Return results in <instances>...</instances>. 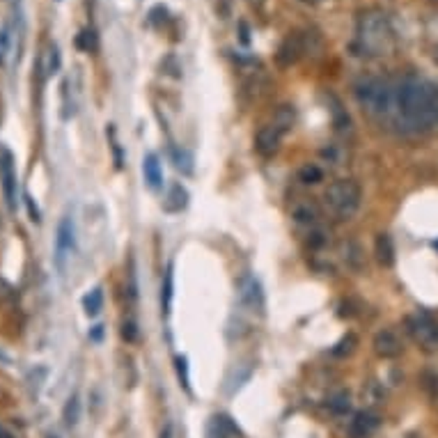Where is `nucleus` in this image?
Masks as SVG:
<instances>
[{
  "label": "nucleus",
  "instance_id": "3",
  "mask_svg": "<svg viewBox=\"0 0 438 438\" xmlns=\"http://www.w3.org/2000/svg\"><path fill=\"white\" fill-rule=\"evenodd\" d=\"M354 94L363 113L374 120L397 117V88L378 76H365L354 85Z\"/></svg>",
  "mask_w": 438,
  "mask_h": 438
},
{
  "label": "nucleus",
  "instance_id": "26",
  "mask_svg": "<svg viewBox=\"0 0 438 438\" xmlns=\"http://www.w3.org/2000/svg\"><path fill=\"white\" fill-rule=\"evenodd\" d=\"M76 47L85 51V53H92V51H96V47H99V39H96V32L92 28H85L78 32L76 37Z\"/></svg>",
  "mask_w": 438,
  "mask_h": 438
},
{
  "label": "nucleus",
  "instance_id": "22",
  "mask_svg": "<svg viewBox=\"0 0 438 438\" xmlns=\"http://www.w3.org/2000/svg\"><path fill=\"white\" fill-rule=\"evenodd\" d=\"M322 179H324V170L315 166V163H308V166H303L298 170V181H303V184H308V186H315Z\"/></svg>",
  "mask_w": 438,
  "mask_h": 438
},
{
  "label": "nucleus",
  "instance_id": "11",
  "mask_svg": "<svg viewBox=\"0 0 438 438\" xmlns=\"http://www.w3.org/2000/svg\"><path fill=\"white\" fill-rule=\"evenodd\" d=\"M0 179H3V191H5V200H8L10 211L16 209V170H14V161H12V154L5 152L3 159H0Z\"/></svg>",
  "mask_w": 438,
  "mask_h": 438
},
{
  "label": "nucleus",
  "instance_id": "38",
  "mask_svg": "<svg viewBox=\"0 0 438 438\" xmlns=\"http://www.w3.org/2000/svg\"><path fill=\"white\" fill-rule=\"evenodd\" d=\"M300 3H308V5H317V3H322V0H300Z\"/></svg>",
  "mask_w": 438,
  "mask_h": 438
},
{
  "label": "nucleus",
  "instance_id": "7",
  "mask_svg": "<svg viewBox=\"0 0 438 438\" xmlns=\"http://www.w3.org/2000/svg\"><path fill=\"white\" fill-rule=\"evenodd\" d=\"M310 37H312V32H298V30L289 32V35L280 42L278 53H276V60L280 67H292V64H296L300 57L308 53Z\"/></svg>",
  "mask_w": 438,
  "mask_h": 438
},
{
  "label": "nucleus",
  "instance_id": "34",
  "mask_svg": "<svg viewBox=\"0 0 438 438\" xmlns=\"http://www.w3.org/2000/svg\"><path fill=\"white\" fill-rule=\"evenodd\" d=\"M0 438H16L14 434H12V431L10 429H5L3 427V424H0Z\"/></svg>",
  "mask_w": 438,
  "mask_h": 438
},
{
  "label": "nucleus",
  "instance_id": "5",
  "mask_svg": "<svg viewBox=\"0 0 438 438\" xmlns=\"http://www.w3.org/2000/svg\"><path fill=\"white\" fill-rule=\"evenodd\" d=\"M407 333L413 342L427 354L438 351V322L429 312L417 310L407 317Z\"/></svg>",
  "mask_w": 438,
  "mask_h": 438
},
{
  "label": "nucleus",
  "instance_id": "6",
  "mask_svg": "<svg viewBox=\"0 0 438 438\" xmlns=\"http://www.w3.org/2000/svg\"><path fill=\"white\" fill-rule=\"evenodd\" d=\"M76 250V227L71 216H62V220L57 223L55 232V250H53V264L60 276H64L71 255Z\"/></svg>",
  "mask_w": 438,
  "mask_h": 438
},
{
  "label": "nucleus",
  "instance_id": "19",
  "mask_svg": "<svg viewBox=\"0 0 438 438\" xmlns=\"http://www.w3.org/2000/svg\"><path fill=\"white\" fill-rule=\"evenodd\" d=\"M83 308H85V315H88V317L99 315L101 308H103V289H101V287H94L90 294H85Z\"/></svg>",
  "mask_w": 438,
  "mask_h": 438
},
{
  "label": "nucleus",
  "instance_id": "10",
  "mask_svg": "<svg viewBox=\"0 0 438 438\" xmlns=\"http://www.w3.org/2000/svg\"><path fill=\"white\" fill-rule=\"evenodd\" d=\"M289 211L296 223L308 225V227H315L319 223V218H322V209H319V205L312 198H296L292 202Z\"/></svg>",
  "mask_w": 438,
  "mask_h": 438
},
{
  "label": "nucleus",
  "instance_id": "41",
  "mask_svg": "<svg viewBox=\"0 0 438 438\" xmlns=\"http://www.w3.org/2000/svg\"><path fill=\"white\" fill-rule=\"evenodd\" d=\"M51 438H55V436H51Z\"/></svg>",
  "mask_w": 438,
  "mask_h": 438
},
{
  "label": "nucleus",
  "instance_id": "39",
  "mask_svg": "<svg viewBox=\"0 0 438 438\" xmlns=\"http://www.w3.org/2000/svg\"><path fill=\"white\" fill-rule=\"evenodd\" d=\"M434 62H436V64H438V47H436V49H434Z\"/></svg>",
  "mask_w": 438,
  "mask_h": 438
},
{
  "label": "nucleus",
  "instance_id": "30",
  "mask_svg": "<svg viewBox=\"0 0 438 438\" xmlns=\"http://www.w3.org/2000/svg\"><path fill=\"white\" fill-rule=\"evenodd\" d=\"M166 18H168V10L163 8V5H156V8H152V12H149V23L152 25H161Z\"/></svg>",
  "mask_w": 438,
  "mask_h": 438
},
{
  "label": "nucleus",
  "instance_id": "35",
  "mask_svg": "<svg viewBox=\"0 0 438 438\" xmlns=\"http://www.w3.org/2000/svg\"><path fill=\"white\" fill-rule=\"evenodd\" d=\"M241 42L248 44V28H246V23H241Z\"/></svg>",
  "mask_w": 438,
  "mask_h": 438
},
{
  "label": "nucleus",
  "instance_id": "17",
  "mask_svg": "<svg viewBox=\"0 0 438 438\" xmlns=\"http://www.w3.org/2000/svg\"><path fill=\"white\" fill-rule=\"evenodd\" d=\"M294 122H296V110H294V106H289V103H283V106H278V110L273 113V120H271V127L280 131V133H287Z\"/></svg>",
  "mask_w": 438,
  "mask_h": 438
},
{
  "label": "nucleus",
  "instance_id": "24",
  "mask_svg": "<svg viewBox=\"0 0 438 438\" xmlns=\"http://www.w3.org/2000/svg\"><path fill=\"white\" fill-rule=\"evenodd\" d=\"M328 409H331V413L344 415L346 411L351 409V397H349V392H346V390L335 392V395H333L331 400H328Z\"/></svg>",
  "mask_w": 438,
  "mask_h": 438
},
{
  "label": "nucleus",
  "instance_id": "29",
  "mask_svg": "<svg viewBox=\"0 0 438 438\" xmlns=\"http://www.w3.org/2000/svg\"><path fill=\"white\" fill-rule=\"evenodd\" d=\"M214 12L220 18H230L232 14V0H214Z\"/></svg>",
  "mask_w": 438,
  "mask_h": 438
},
{
  "label": "nucleus",
  "instance_id": "27",
  "mask_svg": "<svg viewBox=\"0 0 438 438\" xmlns=\"http://www.w3.org/2000/svg\"><path fill=\"white\" fill-rule=\"evenodd\" d=\"M175 168L181 170L184 175H188L193 170V156L188 152H184V149H181V152L177 149V152H175Z\"/></svg>",
  "mask_w": 438,
  "mask_h": 438
},
{
  "label": "nucleus",
  "instance_id": "16",
  "mask_svg": "<svg viewBox=\"0 0 438 438\" xmlns=\"http://www.w3.org/2000/svg\"><path fill=\"white\" fill-rule=\"evenodd\" d=\"M374 253H376V261L383 269H390V266L395 264V246H392V239L388 234H378L376 237Z\"/></svg>",
  "mask_w": 438,
  "mask_h": 438
},
{
  "label": "nucleus",
  "instance_id": "4",
  "mask_svg": "<svg viewBox=\"0 0 438 438\" xmlns=\"http://www.w3.org/2000/svg\"><path fill=\"white\" fill-rule=\"evenodd\" d=\"M363 191L356 179H335L324 193V205L335 220H351L361 209Z\"/></svg>",
  "mask_w": 438,
  "mask_h": 438
},
{
  "label": "nucleus",
  "instance_id": "9",
  "mask_svg": "<svg viewBox=\"0 0 438 438\" xmlns=\"http://www.w3.org/2000/svg\"><path fill=\"white\" fill-rule=\"evenodd\" d=\"M372 346H374V354L378 358H397L404 351L402 337L397 335L392 328H381L372 339Z\"/></svg>",
  "mask_w": 438,
  "mask_h": 438
},
{
  "label": "nucleus",
  "instance_id": "12",
  "mask_svg": "<svg viewBox=\"0 0 438 438\" xmlns=\"http://www.w3.org/2000/svg\"><path fill=\"white\" fill-rule=\"evenodd\" d=\"M280 140H283V133L273 129L271 124H266V127H261L257 131V136H255V149H257L259 156H264V159H271V156L278 154Z\"/></svg>",
  "mask_w": 438,
  "mask_h": 438
},
{
  "label": "nucleus",
  "instance_id": "25",
  "mask_svg": "<svg viewBox=\"0 0 438 438\" xmlns=\"http://www.w3.org/2000/svg\"><path fill=\"white\" fill-rule=\"evenodd\" d=\"M62 417H64V424H67V427H76L78 417H81V402H78V395H71L67 400Z\"/></svg>",
  "mask_w": 438,
  "mask_h": 438
},
{
  "label": "nucleus",
  "instance_id": "37",
  "mask_svg": "<svg viewBox=\"0 0 438 438\" xmlns=\"http://www.w3.org/2000/svg\"><path fill=\"white\" fill-rule=\"evenodd\" d=\"M250 5H255V8H259V5H264V0H248Z\"/></svg>",
  "mask_w": 438,
  "mask_h": 438
},
{
  "label": "nucleus",
  "instance_id": "14",
  "mask_svg": "<svg viewBox=\"0 0 438 438\" xmlns=\"http://www.w3.org/2000/svg\"><path fill=\"white\" fill-rule=\"evenodd\" d=\"M234 434H239V429L227 415H214L205 429V438H232Z\"/></svg>",
  "mask_w": 438,
  "mask_h": 438
},
{
  "label": "nucleus",
  "instance_id": "13",
  "mask_svg": "<svg viewBox=\"0 0 438 438\" xmlns=\"http://www.w3.org/2000/svg\"><path fill=\"white\" fill-rule=\"evenodd\" d=\"M378 427V417L370 411H361L354 415V420L349 424V436L351 438H370Z\"/></svg>",
  "mask_w": 438,
  "mask_h": 438
},
{
  "label": "nucleus",
  "instance_id": "31",
  "mask_svg": "<svg viewBox=\"0 0 438 438\" xmlns=\"http://www.w3.org/2000/svg\"><path fill=\"white\" fill-rule=\"evenodd\" d=\"M25 207H28V214H30V220L32 223H39V220H42V214H39V209H37V205L35 202H32V198L30 195H25Z\"/></svg>",
  "mask_w": 438,
  "mask_h": 438
},
{
  "label": "nucleus",
  "instance_id": "28",
  "mask_svg": "<svg viewBox=\"0 0 438 438\" xmlns=\"http://www.w3.org/2000/svg\"><path fill=\"white\" fill-rule=\"evenodd\" d=\"M122 337L127 339V342H136V339H138V326H136L133 319H127V322L122 324Z\"/></svg>",
  "mask_w": 438,
  "mask_h": 438
},
{
  "label": "nucleus",
  "instance_id": "18",
  "mask_svg": "<svg viewBox=\"0 0 438 438\" xmlns=\"http://www.w3.org/2000/svg\"><path fill=\"white\" fill-rule=\"evenodd\" d=\"M188 205V191L181 184H172L168 191V200H166V211L170 214H177V211H184Z\"/></svg>",
  "mask_w": 438,
  "mask_h": 438
},
{
  "label": "nucleus",
  "instance_id": "32",
  "mask_svg": "<svg viewBox=\"0 0 438 438\" xmlns=\"http://www.w3.org/2000/svg\"><path fill=\"white\" fill-rule=\"evenodd\" d=\"M177 372H179V378H181V383H184V388H188V372H186V358H177Z\"/></svg>",
  "mask_w": 438,
  "mask_h": 438
},
{
  "label": "nucleus",
  "instance_id": "20",
  "mask_svg": "<svg viewBox=\"0 0 438 438\" xmlns=\"http://www.w3.org/2000/svg\"><path fill=\"white\" fill-rule=\"evenodd\" d=\"M175 276H172V266H168L166 278H163L161 287V305H163V315H170V308H172V289H175Z\"/></svg>",
  "mask_w": 438,
  "mask_h": 438
},
{
  "label": "nucleus",
  "instance_id": "1",
  "mask_svg": "<svg viewBox=\"0 0 438 438\" xmlns=\"http://www.w3.org/2000/svg\"><path fill=\"white\" fill-rule=\"evenodd\" d=\"M397 120L411 131L438 127V85L420 76H407L397 88Z\"/></svg>",
  "mask_w": 438,
  "mask_h": 438
},
{
  "label": "nucleus",
  "instance_id": "8",
  "mask_svg": "<svg viewBox=\"0 0 438 438\" xmlns=\"http://www.w3.org/2000/svg\"><path fill=\"white\" fill-rule=\"evenodd\" d=\"M239 294V303L241 308L250 315H261L264 312V292H261V285L257 283V278L253 276H244L239 280L237 287Z\"/></svg>",
  "mask_w": 438,
  "mask_h": 438
},
{
  "label": "nucleus",
  "instance_id": "40",
  "mask_svg": "<svg viewBox=\"0 0 438 438\" xmlns=\"http://www.w3.org/2000/svg\"><path fill=\"white\" fill-rule=\"evenodd\" d=\"M434 246H436V248H438V241H436V244H434Z\"/></svg>",
  "mask_w": 438,
  "mask_h": 438
},
{
  "label": "nucleus",
  "instance_id": "36",
  "mask_svg": "<svg viewBox=\"0 0 438 438\" xmlns=\"http://www.w3.org/2000/svg\"><path fill=\"white\" fill-rule=\"evenodd\" d=\"M92 337H94V339H99V337H101V326H96V331L92 333Z\"/></svg>",
  "mask_w": 438,
  "mask_h": 438
},
{
  "label": "nucleus",
  "instance_id": "33",
  "mask_svg": "<svg viewBox=\"0 0 438 438\" xmlns=\"http://www.w3.org/2000/svg\"><path fill=\"white\" fill-rule=\"evenodd\" d=\"M12 296H14V289H12V287L5 283V280H0V300H8Z\"/></svg>",
  "mask_w": 438,
  "mask_h": 438
},
{
  "label": "nucleus",
  "instance_id": "15",
  "mask_svg": "<svg viewBox=\"0 0 438 438\" xmlns=\"http://www.w3.org/2000/svg\"><path fill=\"white\" fill-rule=\"evenodd\" d=\"M142 175H145V181L149 188H161L163 184V172H161V163H159V156L156 154H147L145 159H142Z\"/></svg>",
  "mask_w": 438,
  "mask_h": 438
},
{
  "label": "nucleus",
  "instance_id": "2",
  "mask_svg": "<svg viewBox=\"0 0 438 438\" xmlns=\"http://www.w3.org/2000/svg\"><path fill=\"white\" fill-rule=\"evenodd\" d=\"M392 25L388 16L378 10H368L358 16L356 25V51L361 55L378 57L390 53L392 49Z\"/></svg>",
  "mask_w": 438,
  "mask_h": 438
},
{
  "label": "nucleus",
  "instance_id": "21",
  "mask_svg": "<svg viewBox=\"0 0 438 438\" xmlns=\"http://www.w3.org/2000/svg\"><path fill=\"white\" fill-rule=\"evenodd\" d=\"M42 69H44V74H47V76L55 74V71L60 69V51H57L55 44H49L47 51H44V55H42Z\"/></svg>",
  "mask_w": 438,
  "mask_h": 438
},
{
  "label": "nucleus",
  "instance_id": "23",
  "mask_svg": "<svg viewBox=\"0 0 438 438\" xmlns=\"http://www.w3.org/2000/svg\"><path fill=\"white\" fill-rule=\"evenodd\" d=\"M356 346H358V337L354 335V333H346V335L339 339L335 346H333V356H335V358L351 356L356 351Z\"/></svg>",
  "mask_w": 438,
  "mask_h": 438
}]
</instances>
